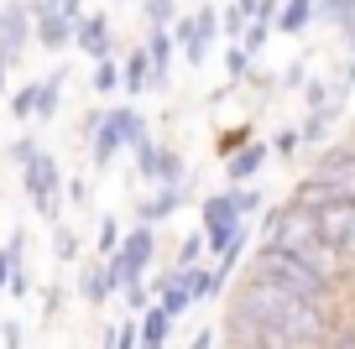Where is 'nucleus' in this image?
<instances>
[{"label": "nucleus", "mask_w": 355, "mask_h": 349, "mask_svg": "<svg viewBox=\"0 0 355 349\" xmlns=\"http://www.w3.org/2000/svg\"><path fill=\"white\" fill-rule=\"evenodd\" d=\"M121 240H125V224H121L115 214H105L100 229H94V251H100V261H110V256L121 251Z\"/></svg>", "instance_id": "c85d7f7f"}, {"label": "nucleus", "mask_w": 355, "mask_h": 349, "mask_svg": "<svg viewBox=\"0 0 355 349\" xmlns=\"http://www.w3.org/2000/svg\"><path fill=\"white\" fill-rule=\"evenodd\" d=\"M350 84H340L334 73H313L309 89H303V115H324V120H340L350 109Z\"/></svg>", "instance_id": "ddd939ff"}, {"label": "nucleus", "mask_w": 355, "mask_h": 349, "mask_svg": "<svg viewBox=\"0 0 355 349\" xmlns=\"http://www.w3.org/2000/svg\"><path fill=\"white\" fill-rule=\"evenodd\" d=\"M73 16L53 11V6H42V0H32V47H42V53H68L73 47Z\"/></svg>", "instance_id": "f8f14e48"}, {"label": "nucleus", "mask_w": 355, "mask_h": 349, "mask_svg": "<svg viewBox=\"0 0 355 349\" xmlns=\"http://www.w3.org/2000/svg\"><path fill=\"white\" fill-rule=\"evenodd\" d=\"M298 136H303V152L319 156L324 146L334 141V120H324V115H303V120H298Z\"/></svg>", "instance_id": "393cba45"}, {"label": "nucleus", "mask_w": 355, "mask_h": 349, "mask_svg": "<svg viewBox=\"0 0 355 349\" xmlns=\"http://www.w3.org/2000/svg\"><path fill=\"white\" fill-rule=\"evenodd\" d=\"M324 349H355V313H334V328H329V339H324Z\"/></svg>", "instance_id": "c9c22d12"}, {"label": "nucleus", "mask_w": 355, "mask_h": 349, "mask_svg": "<svg viewBox=\"0 0 355 349\" xmlns=\"http://www.w3.org/2000/svg\"><path fill=\"white\" fill-rule=\"evenodd\" d=\"M53 256H58V266H73L78 261V235L68 224H53Z\"/></svg>", "instance_id": "e433bc0d"}, {"label": "nucleus", "mask_w": 355, "mask_h": 349, "mask_svg": "<svg viewBox=\"0 0 355 349\" xmlns=\"http://www.w3.org/2000/svg\"><path fill=\"white\" fill-rule=\"evenodd\" d=\"M309 26H313V0H282L272 32H277V37H303Z\"/></svg>", "instance_id": "aec40b11"}, {"label": "nucleus", "mask_w": 355, "mask_h": 349, "mask_svg": "<svg viewBox=\"0 0 355 349\" xmlns=\"http://www.w3.org/2000/svg\"><path fill=\"white\" fill-rule=\"evenodd\" d=\"M11 297H16V303L32 297V271H26V266H16V271H11Z\"/></svg>", "instance_id": "a18cd8bd"}, {"label": "nucleus", "mask_w": 355, "mask_h": 349, "mask_svg": "<svg viewBox=\"0 0 355 349\" xmlns=\"http://www.w3.org/2000/svg\"><path fill=\"white\" fill-rule=\"evenodd\" d=\"M256 235H261V245H272V251L298 256V261H303V256L319 245V214L303 208V204H293V198H282V204H266Z\"/></svg>", "instance_id": "7ed1b4c3"}, {"label": "nucleus", "mask_w": 355, "mask_h": 349, "mask_svg": "<svg viewBox=\"0 0 355 349\" xmlns=\"http://www.w3.org/2000/svg\"><path fill=\"white\" fill-rule=\"evenodd\" d=\"M100 349H141V328H136V318H121V323L105 328V344Z\"/></svg>", "instance_id": "72a5a7b5"}, {"label": "nucleus", "mask_w": 355, "mask_h": 349, "mask_svg": "<svg viewBox=\"0 0 355 349\" xmlns=\"http://www.w3.org/2000/svg\"><path fill=\"white\" fill-rule=\"evenodd\" d=\"M178 16H183V0H141V21H146V32H152V26H173Z\"/></svg>", "instance_id": "2f4dec72"}, {"label": "nucleus", "mask_w": 355, "mask_h": 349, "mask_svg": "<svg viewBox=\"0 0 355 349\" xmlns=\"http://www.w3.org/2000/svg\"><path fill=\"white\" fill-rule=\"evenodd\" d=\"M241 276L272 282V287H282V292H293V297H303V303H313V307H329V313H340V307H345L340 292H334L329 282H319L309 261H298V256H282V251H272V245H261V251L245 261Z\"/></svg>", "instance_id": "f03ea898"}, {"label": "nucleus", "mask_w": 355, "mask_h": 349, "mask_svg": "<svg viewBox=\"0 0 355 349\" xmlns=\"http://www.w3.org/2000/svg\"><path fill=\"white\" fill-rule=\"evenodd\" d=\"M204 256H209V245H204L199 229H189L183 240H178V256H173V271H189V266H199Z\"/></svg>", "instance_id": "7c9ffc66"}, {"label": "nucleus", "mask_w": 355, "mask_h": 349, "mask_svg": "<svg viewBox=\"0 0 355 349\" xmlns=\"http://www.w3.org/2000/svg\"><path fill=\"white\" fill-rule=\"evenodd\" d=\"M334 37H340V53H345V57H350V63H355V21L345 26V32H334Z\"/></svg>", "instance_id": "8fccbe9b"}, {"label": "nucleus", "mask_w": 355, "mask_h": 349, "mask_svg": "<svg viewBox=\"0 0 355 349\" xmlns=\"http://www.w3.org/2000/svg\"><path fill=\"white\" fill-rule=\"evenodd\" d=\"M266 152H272V162H293V156L303 152V136H298V125H277V131L266 136Z\"/></svg>", "instance_id": "bb28decb"}, {"label": "nucleus", "mask_w": 355, "mask_h": 349, "mask_svg": "<svg viewBox=\"0 0 355 349\" xmlns=\"http://www.w3.org/2000/svg\"><path fill=\"white\" fill-rule=\"evenodd\" d=\"M245 26H251V16H245L235 0H220V37H225V42H241Z\"/></svg>", "instance_id": "473e14b6"}, {"label": "nucleus", "mask_w": 355, "mask_h": 349, "mask_svg": "<svg viewBox=\"0 0 355 349\" xmlns=\"http://www.w3.org/2000/svg\"><path fill=\"white\" fill-rule=\"evenodd\" d=\"M245 224H251V219L235 204V188H214V193L199 198V235H204V245H209V256H220Z\"/></svg>", "instance_id": "423d86ee"}, {"label": "nucleus", "mask_w": 355, "mask_h": 349, "mask_svg": "<svg viewBox=\"0 0 355 349\" xmlns=\"http://www.w3.org/2000/svg\"><path fill=\"white\" fill-rule=\"evenodd\" d=\"M136 328H141V349H167V339H173V318H167L157 303L136 318Z\"/></svg>", "instance_id": "4be33fe9"}, {"label": "nucleus", "mask_w": 355, "mask_h": 349, "mask_svg": "<svg viewBox=\"0 0 355 349\" xmlns=\"http://www.w3.org/2000/svg\"><path fill=\"white\" fill-rule=\"evenodd\" d=\"M189 204H193V188L189 183H178V188H146V193L136 198V224L162 229L167 219H178Z\"/></svg>", "instance_id": "9d476101"}, {"label": "nucleus", "mask_w": 355, "mask_h": 349, "mask_svg": "<svg viewBox=\"0 0 355 349\" xmlns=\"http://www.w3.org/2000/svg\"><path fill=\"white\" fill-rule=\"evenodd\" d=\"M183 6H204V0H183Z\"/></svg>", "instance_id": "864d4df0"}, {"label": "nucleus", "mask_w": 355, "mask_h": 349, "mask_svg": "<svg viewBox=\"0 0 355 349\" xmlns=\"http://www.w3.org/2000/svg\"><path fill=\"white\" fill-rule=\"evenodd\" d=\"M63 84H68V63H58L47 78H37V120H53L63 109Z\"/></svg>", "instance_id": "6ab92c4d"}, {"label": "nucleus", "mask_w": 355, "mask_h": 349, "mask_svg": "<svg viewBox=\"0 0 355 349\" xmlns=\"http://www.w3.org/2000/svg\"><path fill=\"white\" fill-rule=\"evenodd\" d=\"M157 251H162V229H152V224H125V240H121V261L131 266L136 276H152V266H157Z\"/></svg>", "instance_id": "4468645a"}, {"label": "nucleus", "mask_w": 355, "mask_h": 349, "mask_svg": "<svg viewBox=\"0 0 355 349\" xmlns=\"http://www.w3.org/2000/svg\"><path fill=\"white\" fill-rule=\"evenodd\" d=\"M42 318H58V313H63V287H47V292H42Z\"/></svg>", "instance_id": "49530a36"}, {"label": "nucleus", "mask_w": 355, "mask_h": 349, "mask_svg": "<svg viewBox=\"0 0 355 349\" xmlns=\"http://www.w3.org/2000/svg\"><path fill=\"white\" fill-rule=\"evenodd\" d=\"M251 141H256V136H251V125H245V120H241V125H230V131L220 136V156L230 162V156L241 152V146H251Z\"/></svg>", "instance_id": "4c0bfd02"}, {"label": "nucleus", "mask_w": 355, "mask_h": 349, "mask_svg": "<svg viewBox=\"0 0 355 349\" xmlns=\"http://www.w3.org/2000/svg\"><path fill=\"white\" fill-rule=\"evenodd\" d=\"M78 136H84V146H89V162H94V172H110L115 156L125 152V141L115 136V125H110V105H94V109H89L84 125H78Z\"/></svg>", "instance_id": "6e6552de"}, {"label": "nucleus", "mask_w": 355, "mask_h": 349, "mask_svg": "<svg viewBox=\"0 0 355 349\" xmlns=\"http://www.w3.org/2000/svg\"><path fill=\"white\" fill-rule=\"evenodd\" d=\"M6 105H11L16 120H37V78H32V84H21V89H11Z\"/></svg>", "instance_id": "f704fd0d"}, {"label": "nucleus", "mask_w": 355, "mask_h": 349, "mask_svg": "<svg viewBox=\"0 0 355 349\" xmlns=\"http://www.w3.org/2000/svg\"><path fill=\"white\" fill-rule=\"evenodd\" d=\"M225 78H230V84H245V78L256 73V53H245L241 42H225Z\"/></svg>", "instance_id": "a878e982"}, {"label": "nucleus", "mask_w": 355, "mask_h": 349, "mask_svg": "<svg viewBox=\"0 0 355 349\" xmlns=\"http://www.w3.org/2000/svg\"><path fill=\"white\" fill-rule=\"evenodd\" d=\"M16 266H26V229H11V240L0 245V292H11Z\"/></svg>", "instance_id": "b1692460"}, {"label": "nucleus", "mask_w": 355, "mask_h": 349, "mask_svg": "<svg viewBox=\"0 0 355 349\" xmlns=\"http://www.w3.org/2000/svg\"><path fill=\"white\" fill-rule=\"evenodd\" d=\"M73 53L89 57V63H105V57H115V21L105 11H84L73 26Z\"/></svg>", "instance_id": "9b49d317"}, {"label": "nucleus", "mask_w": 355, "mask_h": 349, "mask_svg": "<svg viewBox=\"0 0 355 349\" xmlns=\"http://www.w3.org/2000/svg\"><path fill=\"white\" fill-rule=\"evenodd\" d=\"M89 193H94V188H89V177H68V183H63V204H73V208H84Z\"/></svg>", "instance_id": "37998d69"}, {"label": "nucleus", "mask_w": 355, "mask_h": 349, "mask_svg": "<svg viewBox=\"0 0 355 349\" xmlns=\"http://www.w3.org/2000/svg\"><path fill=\"white\" fill-rule=\"evenodd\" d=\"M266 162H272V152H266V141H251V146H241V152L225 162V183L230 188H251L256 177L266 172Z\"/></svg>", "instance_id": "dca6fc26"}, {"label": "nucleus", "mask_w": 355, "mask_h": 349, "mask_svg": "<svg viewBox=\"0 0 355 349\" xmlns=\"http://www.w3.org/2000/svg\"><path fill=\"white\" fill-rule=\"evenodd\" d=\"M214 339H220V328H199V334L189 339V349H214Z\"/></svg>", "instance_id": "09e8293b"}, {"label": "nucleus", "mask_w": 355, "mask_h": 349, "mask_svg": "<svg viewBox=\"0 0 355 349\" xmlns=\"http://www.w3.org/2000/svg\"><path fill=\"white\" fill-rule=\"evenodd\" d=\"M272 37H277V32H272L266 21H251V26H245V37H241V47H245V53H256V57H261V47L272 42Z\"/></svg>", "instance_id": "58836bf2"}, {"label": "nucleus", "mask_w": 355, "mask_h": 349, "mask_svg": "<svg viewBox=\"0 0 355 349\" xmlns=\"http://www.w3.org/2000/svg\"><path fill=\"white\" fill-rule=\"evenodd\" d=\"M235 204H241V214H245V219L266 214V193H261V188H235Z\"/></svg>", "instance_id": "a19ab883"}, {"label": "nucleus", "mask_w": 355, "mask_h": 349, "mask_svg": "<svg viewBox=\"0 0 355 349\" xmlns=\"http://www.w3.org/2000/svg\"><path fill=\"white\" fill-rule=\"evenodd\" d=\"M309 78H313V63H309V57H293L288 68H277V89H282V94H303V89H309Z\"/></svg>", "instance_id": "c756f323"}, {"label": "nucleus", "mask_w": 355, "mask_h": 349, "mask_svg": "<svg viewBox=\"0 0 355 349\" xmlns=\"http://www.w3.org/2000/svg\"><path fill=\"white\" fill-rule=\"evenodd\" d=\"M78 297H84L89 307H105V303H115V297H110V282H105V261H89V266H78Z\"/></svg>", "instance_id": "412c9836"}, {"label": "nucleus", "mask_w": 355, "mask_h": 349, "mask_svg": "<svg viewBox=\"0 0 355 349\" xmlns=\"http://www.w3.org/2000/svg\"><path fill=\"white\" fill-rule=\"evenodd\" d=\"M146 287H152V303L162 307V313L173 318V323H178V318H189L193 307H199V303H193V297H189V287L178 282V271H173V266H162V271H152V276H146Z\"/></svg>", "instance_id": "2eb2a0df"}, {"label": "nucleus", "mask_w": 355, "mask_h": 349, "mask_svg": "<svg viewBox=\"0 0 355 349\" xmlns=\"http://www.w3.org/2000/svg\"><path fill=\"white\" fill-rule=\"evenodd\" d=\"M89 89L100 99L121 94V57H105V63H94V73H89Z\"/></svg>", "instance_id": "cd10ccee"}, {"label": "nucleus", "mask_w": 355, "mask_h": 349, "mask_svg": "<svg viewBox=\"0 0 355 349\" xmlns=\"http://www.w3.org/2000/svg\"><path fill=\"white\" fill-rule=\"evenodd\" d=\"M37 152H42V141H37V136H16V141L6 146V156H11L16 167H26V162H32Z\"/></svg>", "instance_id": "ea45409f"}, {"label": "nucleus", "mask_w": 355, "mask_h": 349, "mask_svg": "<svg viewBox=\"0 0 355 349\" xmlns=\"http://www.w3.org/2000/svg\"><path fill=\"white\" fill-rule=\"evenodd\" d=\"M334 78H340V84H350V89H355V63H350V57H345V63L334 68Z\"/></svg>", "instance_id": "3c124183"}, {"label": "nucleus", "mask_w": 355, "mask_h": 349, "mask_svg": "<svg viewBox=\"0 0 355 349\" xmlns=\"http://www.w3.org/2000/svg\"><path fill=\"white\" fill-rule=\"evenodd\" d=\"M32 47V0H0V63H26Z\"/></svg>", "instance_id": "0eeeda50"}, {"label": "nucleus", "mask_w": 355, "mask_h": 349, "mask_svg": "<svg viewBox=\"0 0 355 349\" xmlns=\"http://www.w3.org/2000/svg\"><path fill=\"white\" fill-rule=\"evenodd\" d=\"M319 240L345 266H355V204H324L319 208Z\"/></svg>", "instance_id": "1a4fd4ad"}, {"label": "nucleus", "mask_w": 355, "mask_h": 349, "mask_svg": "<svg viewBox=\"0 0 355 349\" xmlns=\"http://www.w3.org/2000/svg\"><path fill=\"white\" fill-rule=\"evenodd\" d=\"M178 183H189V156L178 152L173 141L157 146V172H152V188H178Z\"/></svg>", "instance_id": "a211bd4d"}, {"label": "nucleus", "mask_w": 355, "mask_h": 349, "mask_svg": "<svg viewBox=\"0 0 355 349\" xmlns=\"http://www.w3.org/2000/svg\"><path fill=\"white\" fill-rule=\"evenodd\" d=\"M350 21H355V0H313V26L345 32Z\"/></svg>", "instance_id": "5701e85b"}, {"label": "nucleus", "mask_w": 355, "mask_h": 349, "mask_svg": "<svg viewBox=\"0 0 355 349\" xmlns=\"http://www.w3.org/2000/svg\"><path fill=\"white\" fill-rule=\"evenodd\" d=\"M350 292H355V266H350Z\"/></svg>", "instance_id": "603ef678"}, {"label": "nucleus", "mask_w": 355, "mask_h": 349, "mask_svg": "<svg viewBox=\"0 0 355 349\" xmlns=\"http://www.w3.org/2000/svg\"><path fill=\"white\" fill-rule=\"evenodd\" d=\"M121 303H125V318H141L146 307H152V287H146V282H136L131 292L121 297Z\"/></svg>", "instance_id": "79ce46f5"}, {"label": "nucleus", "mask_w": 355, "mask_h": 349, "mask_svg": "<svg viewBox=\"0 0 355 349\" xmlns=\"http://www.w3.org/2000/svg\"><path fill=\"white\" fill-rule=\"evenodd\" d=\"M63 167H58V156L47 152H37L32 162L21 167V193H26V204L37 208V219L42 224H63Z\"/></svg>", "instance_id": "20e7f679"}, {"label": "nucleus", "mask_w": 355, "mask_h": 349, "mask_svg": "<svg viewBox=\"0 0 355 349\" xmlns=\"http://www.w3.org/2000/svg\"><path fill=\"white\" fill-rule=\"evenodd\" d=\"M225 313L245 318V323H261V328H277V334H288L298 349H324V339H329V328H334L329 307H313V303H303V297L272 287V282H256V276H241V287L230 292V307H225Z\"/></svg>", "instance_id": "f257e3e1"}, {"label": "nucleus", "mask_w": 355, "mask_h": 349, "mask_svg": "<svg viewBox=\"0 0 355 349\" xmlns=\"http://www.w3.org/2000/svg\"><path fill=\"white\" fill-rule=\"evenodd\" d=\"M26 344V328L16 323V318H6V323H0V349H21Z\"/></svg>", "instance_id": "c03bdc74"}, {"label": "nucleus", "mask_w": 355, "mask_h": 349, "mask_svg": "<svg viewBox=\"0 0 355 349\" xmlns=\"http://www.w3.org/2000/svg\"><path fill=\"white\" fill-rule=\"evenodd\" d=\"M42 6H53V11L73 16V21H78V16H84V0H42Z\"/></svg>", "instance_id": "de8ad7c7"}, {"label": "nucleus", "mask_w": 355, "mask_h": 349, "mask_svg": "<svg viewBox=\"0 0 355 349\" xmlns=\"http://www.w3.org/2000/svg\"><path fill=\"white\" fill-rule=\"evenodd\" d=\"M309 177L324 188V198H329V204H355V136L324 146V152L313 156Z\"/></svg>", "instance_id": "39448f33"}, {"label": "nucleus", "mask_w": 355, "mask_h": 349, "mask_svg": "<svg viewBox=\"0 0 355 349\" xmlns=\"http://www.w3.org/2000/svg\"><path fill=\"white\" fill-rule=\"evenodd\" d=\"M121 94H125V105L152 94V57H146V47H131L121 57Z\"/></svg>", "instance_id": "f3484780"}]
</instances>
